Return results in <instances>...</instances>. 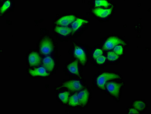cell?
Segmentation results:
<instances>
[{"label": "cell", "instance_id": "obj_1", "mask_svg": "<svg viewBox=\"0 0 151 114\" xmlns=\"http://www.w3.org/2000/svg\"><path fill=\"white\" fill-rule=\"evenodd\" d=\"M120 78V76L116 74L110 73H104L98 77L96 82L99 88L105 90L106 83L108 81Z\"/></svg>", "mask_w": 151, "mask_h": 114}, {"label": "cell", "instance_id": "obj_2", "mask_svg": "<svg viewBox=\"0 0 151 114\" xmlns=\"http://www.w3.org/2000/svg\"><path fill=\"white\" fill-rule=\"evenodd\" d=\"M118 44H122L124 45H126L125 42L121 39L116 37H110L106 41L103 46V49L105 50H111Z\"/></svg>", "mask_w": 151, "mask_h": 114}, {"label": "cell", "instance_id": "obj_3", "mask_svg": "<svg viewBox=\"0 0 151 114\" xmlns=\"http://www.w3.org/2000/svg\"><path fill=\"white\" fill-rule=\"evenodd\" d=\"M53 48L52 43L49 38L42 40L40 44V51L42 54L47 55L51 52Z\"/></svg>", "mask_w": 151, "mask_h": 114}, {"label": "cell", "instance_id": "obj_4", "mask_svg": "<svg viewBox=\"0 0 151 114\" xmlns=\"http://www.w3.org/2000/svg\"><path fill=\"white\" fill-rule=\"evenodd\" d=\"M62 87H67L68 89L73 91H79L83 88L80 82L77 80L70 81L65 82L59 88H57V89H59Z\"/></svg>", "mask_w": 151, "mask_h": 114}, {"label": "cell", "instance_id": "obj_5", "mask_svg": "<svg viewBox=\"0 0 151 114\" xmlns=\"http://www.w3.org/2000/svg\"><path fill=\"white\" fill-rule=\"evenodd\" d=\"M74 55L75 57L79 59L82 64L84 65L85 64L86 61V56L85 53L81 48L79 47L76 45H75Z\"/></svg>", "mask_w": 151, "mask_h": 114}, {"label": "cell", "instance_id": "obj_6", "mask_svg": "<svg viewBox=\"0 0 151 114\" xmlns=\"http://www.w3.org/2000/svg\"><path fill=\"white\" fill-rule=\"evenodd\" d=\"M121 86V84L110 82L107 84L106 87L110 93L114 96L118 97L119 96V91Z\"/></svg>", "mask_w": 151, "mask_h": 114}, {"label": "cell", "instance_id": "obj_7", "mask_svg": "<svg viewBox=\"0 0 151 114\" xmlns=\"http://www.w3.org/2000/svg\"><path fill=\"white\" fill-rule=\"evenodd\" d=\"M112 9H113V6L109 9H103L100 8L93 9L92 12L97 17L104 18L108 16L111 14Z\"/></svg>", "mask_w": 151, "mask_h": 114}, {"label": "cell", "instance_id": "obj_8", "mask_svg": "<svg viewBox=\"0 0 151 114\" xmlns=\"http://www.w3.org/2000/svg\"><path fill=\"white\" fill-rule=\"evenodd\" d=\"M76 18L74 15L66 16L62 17L58 20L56 23L57 25H62V26H67L73 22Z\"/></svg>", "mask_w": 151, "mask_h": 114}, {"label": "cell", "instance_id": "obj_9", "mask_svg": "<svg viewBox=\"0 0 151 114\" xmlns=\"http://www.w3.org/2000/svg\"><path fill=\"white\" fill-rule=\"evenodd\" d=\"M29 63L31 66H37L40 63L41 58L37 53L32 52L29 55Z\"/></svg>", "mask_w": 151, "mask_h": 114}, {"label": "cell", "instance_id": "obj_10", "mask_svg": "<svg viewBox=\"0 0 151 114\" xmlns=\"http://www.w3.org/2000/svg\"><path fill=\"white\" fill-rule=\"evenodd\" d=\"M79 104L82 105H85L88 101V92L87 90L82 91L78 94Z\"/></svg>", "mask_w": 151, "mask_h": 114}, {"label": "cell", "instance_id": "obj_11", "mask_svg": "<svg viewBox=\"0 0 151 114\" xmlns=\"http://www.w3.org/2000/svg\"><path fill=\"white\" fill-rule=\"evenodd\" d=\"M29 73L33 76H48L49 75V74L46 72V70L43 67L36 69L34 71L30 70H29Z\"/></svg>", "mask_w": 151, "mask_h": 114}, {"label": "cell", "instance_id": "obj_12", "mask_svg": "<svg viewBox=\"0 0 151 114\" xmlns=\"http://www.w3.org/2000/svg\"><path fill=\"white\" fill-rule=\"evenodd\" d=\"M43 63L44 67L49 71H51L54 68V61L50 57H46L44 59Z\"/></svg>", "mask_w": 151, "mask_h": 114}, {"label": "cell", "instance_id": "obj_13", "mask_svg": "<svg viewBox=\"0 0 151 114\" xmlns=\"http://www.w3.org/2000/svg\"><path fill=\"white\" fill-rule=\"evenodd\" d=\"M78 63V61H76L69 64L67 66V68L68 71L71 73L75 74L81 78L79 73Z\"/></svg>", "mask_w": 151, "mask_h": 114}, {"label": "cell", "instance_id": "obj_14", "mask_svg": "<svg viewBox=\"0 0 151 114\" xmlns=\"http://www.w3.org/2000/svg\"><path fill=\"white\" fill-rule=\"evenodd\" d=\"M88 21L78 18L72 24L73 34L84 23H88Z\"/></svg>", "mask_w": 151, "mask_h": 114}, {"label": "cell", "instance_id": "obj_15", "mask_svg": "<svg viewBox=\"0 0 151 114\" xmlns=\"http://www.w3.org/2000/svg\"><path fill=\"white\" fill-rule=\"evenodd\" d=\"M55 31L61 35H67L72 32V30L70 28L65 27H58L55 28Z\"/></svg>", "mask_w": 151, "mask_h": 114}, {"label": "cell", "instance_id": "obj_16", "mask_svg": "<svg viewBox=\"0 0 151 114\" xmlns=\"http://www.w3.org/2000/svg\"><path fill=\"white\" fill-rule=\"evenodd\" d=\"M69 104L70 105L72 106H77L80 104L78 98V94H75L70 97Z\"/></svg>", "mask_w": 151, "mask_h": 114}, {"label": "cell", "instance_id": "obj_17", "mask_svg": "<svg viewBox=\"0 0 151 114\" xmlns=\"http://www.w3.org/2000/svg\"><path fill=\"white\" fill-rule=\"evenodd\" d=\"M133 105L135 108L139 110H142L145 107V103L140 101H137L134 102Z\"/></svg>", "mask_w": 151, "mask_h": 114}, {"label": "cell", "instance_id": "obj_18", "mask_svg": "<svg viewBox=\"0 0 151 114\" xmlns=\"http://www.w3.org/2000/svg\"><path fill=\"white\" fill-rule=\"evenodd\" d=\"M69 95V93L68 92L61 93L59 94V97L63 102L67 103L68 100Z\"/></svg>", "mask_w": 151, "mask_h": 114}, {"label": "cell", "instance_id": "obj_19", "mask_svg": "<svg viewBox=\"0 0 151 114\" xmlns=\"http://www.w3.org/2000/svg\"><path fill=\"white\" fill-rule=\"evenodd\" d=\"M95 6H103L105 7H108V6H110L111 4L108 1L104 0H100V1H95Z\"/></svg>", "mask_w": 151, "mask_h": 114}, {"label": "cell", "instance_id": "obj_20", "mask_svg": "<svg viewBox=\"0 0 151 114\" xmlns=\"http://www.w3.org/2000/svg\"><path fill=\"white\" fill-rule=\"evenodd\" d=\"M119 56L114 52L110 51L108 53V58L109 60L114 61L118 59Z\"/></svg>", "mask_w": 151, "mask_h": 114}, {"label": "cell", "instance_id": "obj_21", "mask_svg": "<svg viewBox=\"0 0 151 114\" xmlns=\"http://www.w3.org/2000/svg\"><path fill=\"white\" fill-rule=\"evenodd\" d=\"M10 1H6V2L4 4L3 6L1 8V13H3L9 8V6H10Z\"/></svg>", "mask_w": 151, "mask_h": 114}, {"label": "cell", "instance_id": "obj_22", "mask_svg": "<svg viewBox=\"0 0 151 114\" xmlns=\"http://www.w3.org/2000/svg\"><path fill=\"white\" fill-rule=\"evenodd\" d=\"M114 51L118 55H122L123 54V50L121 46L118 45L115 46Z\"/></svg>", "mask_w": 151, "mask_h": 114}, {"label": "cell", "instance_id": "obj_23", "mask_svg": "<svg viewBox=\"0 0 151 114\" xmlns=\"http://www.w3.org/2000/svg\"><path fill=\"white\" fill-rule=\"evenodd\" d=\"M103 54V51L99 49H96L94 53L93 57L95 59H96L99 57L101 56Z\"/></svg>", "mask_w": 151, "mask_h": 114}, {"label": "cell", "instance_id": "obj_24", "mask_svg": "<svg viewBox=\"0 0 151 114\" xmlns=\"http://www.w3.org/2000/svg\"><path fill=\"white\" fill-rule=\"evenodd\" d=\"M96 62L99 64H102L105 61L106 58L103 56H101L96 59Z\"/></svg>", "mask_w": 151, "mask_h": 114}, {"label": "cell", "instance_id": "obj_25", "mask_svg": "<svg viewBox=\"0 0 151 114\" xmlns=\"http://www.w3.org/2000/svg\"><path fill=\"white\" fill-rule=\"evenodd\" d=\"M129 114H139V113L136 110L134 109H131L129 110Z\"/></svg>", "mask_w": 151, "mask_h": 114}]
</instances>
